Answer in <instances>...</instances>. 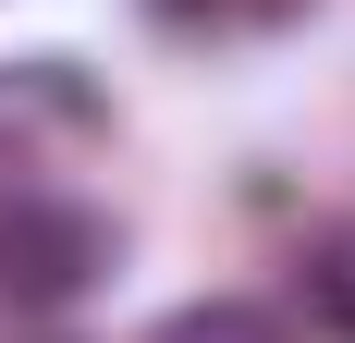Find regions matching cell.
<instances>
[{"instance_id":"cell-1","label":"cell","mask_w":355,"mask_h":343,"mask_svg":"<svg viewBox=\"0 0 355 343\" xmlns=\"http://www.w3.org/2000/svg\"><path fill=\"white\" fill-rule=\"evenodd\" d=\"M110 258H123V233H110L86 196H62V184H12V196H0V307L12 319L86 307L110 282Z\"/></svg>"},{"instance_id":"cell-2","label":"cell","mask_w":355,"mask_h":343,"mask_svg":"<svg viewBox=\"0 0 355 343\" xmlns=\"http://www.w3.org/2000/svg\"><path fill=\"white\" fill-rule=\"evenodd\" d=\"M306 319H319L331 343H355V221H331V233H306Z\"/></svg>"},{"instance_id":"cell-3","label":"cell","mask_w":355,"mask_h":343,"mask_svg":"<svg viewBox=\"0 0 355 343\" xmlns=\"http://www.w3.org/2000/svg\"><path fill=\"white\" fill-rule=\"evenodd\" d=\"M147 343H282V319L245 307V294H196V307H172Z\"/></svg>"},{"instance_id":"cell-4","label":"cell","mask_w":355,"mask_h":343,"mask_svg":"<svg viewBox=\"0 0 355 343\" xmlns=\"http://www.w3.org/2000/svg\"><path fill=\"white\" fill-rule=\"evenodd\" d=\"M147 12H172V25H209V12H245V0H147Z\"/></svg>"}]
</instances>
